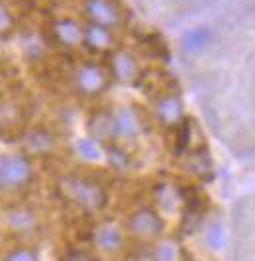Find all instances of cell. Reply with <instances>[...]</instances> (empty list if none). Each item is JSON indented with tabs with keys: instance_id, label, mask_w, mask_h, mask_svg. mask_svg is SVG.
Here are the masks:
<instances>
[{
	"instance_id": "cell-11",
	"label": "cell",
	"mask_w": 255,
	"mask_h": 261,
	"mask_svg": "<svg viewBox=\"0 0 255 261\" xmlns=\"http://www.w3.org/2000/svg\"><path fill=\"white\" fill-rule=\"evenodd\" d=\"M155 116L157 120L167 126V128H175L183 122V100L178 98L175 92H165L155 100Z\"/></svg>"
},
{
	"instance_id": "cell-14",
	"label": "cell",
	"mask_w": 255,
	"mask_h": 261,
	"mask_svg": "<svg viewBox=\"0 0 255 261\" xmlns=\"http://www.w3.org/2000/svg\"><path fill=\"white\" fill-rule=\"evenodd\" d=\"M83 45H87L89 49H92V51H96V53H110L116 45L114 30L92 26V24H85Z\"/></svg>"
},
{
	"instance_id": "cell-3",
	"label": "cell",
	"mask_w": 255,
	"mask_h": 261,
	"mask_svg": "<svg viewBox=\"0 0 255 261\" xmlns=\"http://www.w3.org/2000/svg\"><path fill=\"white\" fill-rule=\"evenodd\" d=\"M57 193L67 202L75 204L76 208L85 212H98L106 204V191L92 179L76 177V175H65L57 179Z\"/></svg>"
},
{
	"instance_id": "cell-7",
	"label": "cell",
	"mask_w": 255,
	"mask_h": 261,
	"mask_svg": "<svg viewBox=\"0 0 255 261\" xmlns=\"http://www.w3.org/2000/svg\"><path fill=\"white\" fill-rule=\"evenodd\" d=\"M2 224L14 236H30L38 232L39 216L28 204H12L2 212Z\"/></svg>"
},
{
	"instance_id": "cell-10",
	"label": "cell",
	"mask_w": 255,
	"mask_h": 261,
	"mask_svg": "<svg viewBox=\"0 0 255 261\" xmlns=\"http://www.w3.org/2000/svg\"><path fill=\"white\" fill-rule=\"evenodd\" d=\"M51 38L55 39V43L69 47V49H76L83 45V38H85V24H81L75 18H55L51 22Z\"/></svg>"
},
{
	"instance_id": "cell-15",
	"label": "cell",
	"mask_w": 255,
	"mask_h": 261,
	"mask_svg": "<svg viewBox=\"0 0 255 261\" xmlns=\"http://www.w3.org/2000/svg\"><path fill=\"white\" fill-rule=\"evenodd\" d=\"M89 136L94 144L114 142V116L106 110L94 112L89 120Z\"/></svg>"
},
{
	"instance_id": "cell-6",
	"label": "cell",
	"mask_w": 255,
	"mask_h": 261,
	"mask_svg": "<svg viewBox=\"0 0 255 261\" xmlns=\"http://www.w3.org/2000/svg\"><path fill=\"white\" fill-rule=\"evenodd\" d=\"M83 16H85V24L108 28V30H116L124 26L126 22L124 8L116 0H83Z\"/></svg>"
},
{
	"instance_id": "cell-12",
	"label": "cell",
	"mask_w": 255,
	"mask_h": 261,
	"mask_svg": "<svg viewBox=\"0 0 255 261\" xmlns=\"http://www.w3.org/2000/svg\"><path fill=\"white\" fill-rule=\"evenodd\" d=\"M22 144H24V153L28 157L30 155H49L53 153L57 140L49 130L45 128H34V130H28L22 138Z\"/></svg>"
},
{
	"instance_id": "cell-18",
	"label": "cell",
	"mask_w": 255,
	"mask_h": 261,
	"mask_svg": "<svg viewBox=\"0 0 255 261\" xmlns=\"http://www.w3.org/2000/svg\"><path fill=\"white\" fill-rule=\"evenodd\" d=\"M14 30V16L12 12L0 4V38H6Z\"/></svg>"
},
{
	"instance_id": "cell-17",
	"label": "cell",
	"mask_w": 255,
	"mask_h": 261,
	"mask_svg": "<svg viewBox=\"0 0 255 261\" xmlns=\"http://www.w3.org/2000/svg\"><path fill=\"white\" fill-rule=\"evenodd\" d=\"M2 261H39V255L30 246H16L4 253Z\"/></svg>"
},
{
	"instance_id": "cell-19",
	"label": "cell",
	"mask_w": 255,
	"mask_h": 261,
	"mask_svg": "<svg viewBox=\"0 0 255 261\" xmlns=\"http://www.w3.org/2000/svg\"><path fill=\"white\" fill-rule=\"evenodd\" d=\"M63 261H98V259H96V255H92L90 251H85V249H71L63 257Z\"/></svg>"
},
{
	"instance_id": "cell-8",
	"label": "cell",
	"mask_w": 255,
	"mask_h": 261,
	"mask_svg": "<svg viewBox=\"0 0 255 261\" xmlns=\"http://www.w3.org/2000/svg\"><path fill=\"white\" fill-rule=\"evenodd\" d=\"M110 77L116 79L122 85H136L141 79V67L136 59V55L128 49H112L110 61H108Z\"/></svg>"
},
{
	"instance_id": "cell-4",
	"label": "cell",
	"mask_w": 255,
	"mask_h": 261,
	"mask_svg": "<svg viewBox=\"0 0 255 261\" xmlns=\"http://www.w3.org/2000/svg\"><path fill=\"white\" fill-rule=\"evenodd\" d=\"M34 179L32 159L22 153H6L0 151V191L16 193L30 187Z\"/></svg>"
},
{
	"instance_id": "cell-16",
	"label": "cell",
	"mask_w": 255,
	"mask_h": 261,
	"mask_svg": "<svg viewBox=\"0 0 255 261\" xmlns=\"http://www.w3.org/2000/svg\"><path fill=\"white\" fill-rule=\"evenodd\" d=\"M120 242H122V234H120V228L114 226V224H104L102 228H98L96 232V244L100 246L102 249H112L120 248Z\"/></svg>"
},
{
	"instance_id": "cell-1",
	"label": "cell",
	"mask_w": 255,
	"mask_h": 261,
	"mask_svg": "<svg viewBox=\"0 0 255 261\" xmlns=\"http://www.w3.org/2000/svg\"><path fill=\"white\" fill-rule=\"evenodd\" d=\"M218 91L216 130L232 153L255 155V39L236 65L228 69Z\"/></svg>"
},
{
	"instance_id": "cell-2",
	"label": "cell",
	"mask_w": 255,
	"mask_h": 261,
	"mask_svg": "<svg viewBox=\"0 0 255 261\" xmlns=\"http://www.w3.org/2000/svg\"><path fill=\"white\" fill-rule=\"evenodd\" d=\"M234 261H255V193L243 195L232 212Z\"/></svg>"
},
{
	"instance_id": "cell-20",
	"label": "cell",
	"mask_w": 255,
	"mask_h": 261,
	"mask_svg": "<svg viewBox=\"0 0 255 261\" xmlns=\"http://www.w3.org/2000/svg\"><path fill=\"white\" fill-rule=\"evenodd\" d=\"M2 106H4V98H2V94H0V110H2Z\"/></svg>"
},
{
	"instance_id": "cell-9",
	"label": "cell",
	"mask_w": 255,
	"mask_h": 261,
	"mask_svg": "<svg viewBox=\"0 0 255 261\" xmlns=\"http://www.w3.org/2000/svg\"><path fill=\"white\" fill-rule=\"evenodd\" d=\"M128 230L134 238H138L141 242H153L163 232V220L153 208L143 206L132 214L128 222Z\"/></svg>"
},
{
	"instance_id": "cell-5",
	"label": "cell",
	"mask_w": 255,
	"mask_h": 261,
	"mask_svg": "<svg viewBox=\"0 0 255 261\" xmlns=\"http://www.w3.org/2000/svg\"><path fill=\"white\" fill-rule=\"evenodd\" d=\"M108 65H100L96 61H85L73 71V87L83 96H98L110 85Z\"/></svg>"
},
{
	"instance_id": "cell-13",
	"label": "cell",
	"mask_w": 255,
	"mask_h": 261,
	"mask_svg": "<svg viewBox=\"0 0 255 261\" xmlns=\"http://www.w3.org/2000/svg\"><path fill=\"white\" fill-rule=\"evenodd\" d=\"M114 116V140H136L141 134V118L130 106L120 108Z\"/></svg>"
}]
</instances>
